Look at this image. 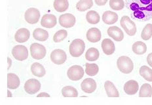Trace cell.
Returning <instances> with one entry per match:
<instances>
[{"mask_svg":"<svg viewBox=\"0 0 152 105\" xmlns=\"http://www.w3.org/2000/svg\"><path fill=\"white\" fill-rule=\"evenodd\" d=\"M31 56L34 59L41 60L45 57L47 50L45 46L38 43H34L30 46Z\"/></svg>","mask_w":152,"mask_h":105,"instance_id":"5b68a950","label":"cell"},{"mask_svg":"<svg viewBox=\"0 0 152 105\" xmlns=\"http://www.w3.org/2000/svg\"><path fill=\"white\" fill-rule=\"evenodd\" d=\"M68 36V32L65 30H61L57 32L54 35L53 41L55 43H58L65 40L66 37Z\"/></svg>","mask_w":152,"mask_h":105,"instance_id":"e575fe53","label":"cell"},{"mask_svg":"<svg viewBox=\"0 0 152 105\" xmlns=\"http://www.w3.org/2000/svg\"><path fill=\"white\" fill-rule=\"evenodd\" d=\"M152 96V87L150 84H144L142 85L139 92L140 97H150Z\"/></svg>","mask_w":152,"mask_h":105,"instance_id":"f546056e","label":"cell"},{"mask_svg":"<svg viewBox=\"0 0 152 105\" xmlns=\"http://www.w3.org/2000/svg\"><path fill=\"white\" fill-rule=\"evenodd\" d=\"M102 49L103 52L107 55H111L114 53L115 50V44L108 38L104 39L102 42Z\"/></svg>","mask_w":152,"mask_h":105,"instance_id":"ac0fdd59","label":"cell"},{"mask_svg":"<svg viewBox=\"0 0 152 105\" xmlns=\"http://www.w3.org/2000/svg\"><path fill=\"white\" fill-rule=\"evenodd\" d=\"M30 36V32L29 30L23 28L17 31L15 35V40L18 43H24L29 40Z\"/></svg>","mask_w":152,"mask_h":105,"instance_id":"5bb4252c","label":"cell"},{"mask_svg":"<svg viewBox=\"0 0 152 105\" xmlns=\"http://www.w3.org/2000/svg\"><path fill=\"white\" fill-rule=\"evenodd\" d=\"M125 3L134 20L145 22L152 18V0H126Z\"/></svg>","mask_w":152,"mask_h":105,"instance_id":"6da1fadb","label":"cell"},{"mask_svg":"<svg viewBox=\"0 0 152 105\" xmlns=\"http://www.w3.org/2000/svg\"><path fill=\"white\" fill-rule=\"evenodd\" d=\"M117 66L120 72L126 74L132 72L134 68L132 60L126 56H121L118 58L117 61Z\"/></svg>","mask_w":152,"mask_h":105,"instance_id":"7a4b0ae2","label":"cell"},{"mask_svg":"<svg viewBox=\"0 0 152 105\" xmlns=\"http://www.w3.org/2000/svg\"><path fill=\"white\" fill-rule=\"evenodd\" d=\"M141 37L144 40H149L152 37V24H147L142 32Z\"/></svg>","mask_w":152,"mask_h":105,"instance_id":"836d02e7","label":"cell"},{"mask_svg":"<svg viewBox=\"0 0 152 105\" xmlns=\"http://www.w3.org/2000/svg\"><path fill=\"white\" fill-rule=\"evenodd\" d=\"M147 62L151 67H152V53H150L147 57Z\"/></svg>","mask_w":152,"mask_h":105,"instance_id":"8d00e7d4","label":"cell"},{"mask_svg":"<svg viewBox=\"0 0 152 105\" xmlns=\"http://www.w3.org/2000/svg\"><path fill=\"white\" fill-rule=\"evenodd\" d=\"M50 58L54 64L60 65L64 64L66 62L67 60V55L64 51L57 49L53 51V52L50 53Z\"/></svg>","mask_w":152,"mask_h":105,"instance_id":"52a82bcc","label":"cell"},{"mask_svg":"<svg viewBox=\"0 0 152 105\" xmlns=\"http://www.w3.org/2000/svg\"><path fill=\"white\" fill-rule=\"evenodd\" d=\"M125 3L123 0H110V7L114 11H120L125 7Z\"/></svg>","mask_w":152,"mask_h":105,"instance_id":"d6a6232c","label":"cell"},{"mask_svg":"<svg viewBox=\"0 0 152 105\" xmlns=\"http://www.w3.org/2000/svg\"><path fill=\"white\" fill-rule=\"evenodd\" d=\"M120 24L125 31L126 34L129 35V36H133L137 33V26L128 16L125 15L122 17L121 21H120Z\"/></svg>","mask_w":152,"mask_h":105,"instance_id":"277c9868","label":"cell"},{"mask_svg":"<svg viewBox=\"0 0 152 105\" xmlns=\"http://www.w3.org/2000/svg\"><path fill=\"white\" fill-rule=\"evenodd\" d=\"M57 24V18L54 15L51 14H45L43 16L41 21V25L42 26L52 28L56 26Z\"/></svg>","mask_w":152,"mask_h":105,"instance_id":"4fadbf2b","label":"cell"},{"mask_svg":"<svg viewBox=\"0 0 152 105\" xmlns=\"http://www.w3.org/2000/svg\"><path fill=\"white\" fill-rule=\"evenodd\" d=\"M37 97H50V95L48 93H45V92H42V93H40L39 95H37Z\"/></svg>","mask_w":152,"mask_h":105,"instance_id":"74e56055","label":"cell"},{"mask_svg":"<svg viewBox=\"0 0 152 105\" xmlns=\"http://www.w3.org/2000/svg\"><path fill=\"white\" fill-rule=\"evenodd\" d=\"M81 90L86 93H92L96 89V83L92 78H86L82 82L81 84Z\"/></svg>","mask_w":152,"mask_h":105,"instance_id":"7c38bea8","label":"cell"},{"mask_svg":"<svg viewBox=\"0 0 152 105\" xmlns=\"http://www.w3.org/2000/svg\"><path fill=\"white\" fill-rule=\"evenodd\" d=\"M125 93L129 95H134L137 93L139 90L138 83L135 80H129L124 85Z\"/></svg>","mask_w":152,"mask_h":105,"instance_id":"e0dca14e","label":"cell"},{"mask_svg":"<svg viewBox=\"0 0 152 105\" xmlns=\"http://www.w3.org/2000/svg\"><path fill=\"white\" fill-rule=\"evenodd\" d=\"M53 7L57 12H64L69 7L68 0H55L53 3Z\"/></svg>","mask_w":152,"mask_h":105,"instance_id":"cb8c5ba5","label":"cell"},{"mask_svg":"<svg viewBox=\"0 0 152 105\" xmlns=\"http://www.w3.org/2000/svg\"><path fill=\"white\" fill-rule=\"evenodd\" d=\"M62 94L64 97H77L78 92L77 90L72 86H65L62 90Z\"/></svg>","mask_w":152,"mask_h":105,"instance_id":"f1b7e54d","label":"cell"},{"mask_svg":"<svg viewBox=\"0 0 152 105\" xmlns=\"http://www.w3.org/2000/svg\"><path fill=\"white\" fill-rule=\"evenodd\" d=\"M86 19L89 24H96L100 22V17L96 11H89L86 15Z\"/></svg>","mask_w":152,"mask_h":105,"instance_id":"83f0119b","label":"cell"},{"mask_svg":"<svg viewBox=\"0 0 152 105\" xmlns=\"http://www.w3.org/2000/svg\"><path fill=\"white\" fill-rule=\"evenodd\" d=\"M85 49V43L84 41L81 39H75L71 43L69 51L73 57H79L83 55Z\"/></svg>","mask_w":152,"mask_h":105,"instance_id":"3957f363","label":"cell"},{"mask_svg":"<svg viewBox=\"0 0 152 105\" xmlns=\"http://www.w3.org/2000/svg\"><path fill=\"white\" fill-rule=\"evenodd\" d=\"M40 18V12L36 8H29L25 12L24 18L28 23L34 24L38 23Z\"/></svg>","mask_w":152,"mask_h":105,"instance_id":"9c48e42d","label":"cell"},{"mask_svg":"<svg viewBox=\"0 0 152 105\" xmlns=\"http://www.w3.org/2000/svg\"><path fill=\"white\" fill-rule=\"evenodd\" d=\"M20 79L13 73L7 74V87L9 90H16L20 85Z\"/></svg>","mask_w":152,"mask_h":105,"instance_id":"ffe728a7","label":"cell"},{"mask_svg":"<svg viewBox=\"0 0 152 105\" xmlns=\"http://www.w3.org/2000/svg\"><path fill=\"white\" fill-rule=\"evenodd\" d=\"M101 37V32L97 28H91L87 32V39L91 43H96L99 41Z\"/></svg>","mask_w":152,"mask_h":105,"instance_id":"2e32d148","label":"cell"},{"mask_svg":"<svg viewBox=\"0 0 152 105\" xmlns=\"http://www.w3.org/2000/svg\"><path fill=\"white\" fill-rule=\"evenodd\" d=\"M102 21L106 24H113L118 21V15L115 12L105 11L102 15Z\"/></svg>","mask_w":152,"mask_h":105,"instance_id":"d6986e66","label":"cell"},{"mask_svg":"<svg viewBox=\"0 0 152 105\" xmlns=\"http://www.w3.org/2000/svg\"><path fill=\"white\" fill-rule=\"evenodd\" d=\"M108 0H94L95 4L99 6H103L106 4Z\"/></svg>","mask_w":152,"mask_h":105,"instance_id":"d590c367","label":"cell"},{"mask_svg":"<svg viewBox=\"0 0 152 105\" xmlns=\"http://www.w3.org/2000/svg\"><path fill=\"white\" fill-rule=\"evenodd\" d=\"M7 62H8V67H7V70H9L11 68V65H12V60L11 59L9 58V57H7Z\"/></svg>","mask_w":152,"mask_h":105,"instance_id":"f35d334b","label":"cell"},{"mask_svg":"<svg viewBox=\"0 0 152 105\" xmlns=\"http://www.w3.org/2000/svg\"><path fill=\"white\" fill-rule=\"evenodd\" d=\"M132 51L137 55H144L147 51V46L144 42H142L140 41H137L132 45Z\"/></svg>","mask_w":152,"mask_h":105,"instance_id":"d4e9b609","label":"cell"},{"mask_svg":"<svg viewBox=\"0 0 152 105\" xmlns=\"http://www.w3.org/2000/svg\"><path fill=\"white\" fill-rule=\"evenodd\" d=\"M93 5V0H80L76 4V9L79 11H85L91 9Z\"/></svg>","mask_w":152,"mask_h":105,"instance_id":"4316f807","label":"cell"},{"mask_svg":"<svg viewBox=\"0 0 152 105\" xmlns=\"http://www.w3.org/2000/svg\"><path fill=\"white\" fill-rule=\"evenodd\" d=\"M140 74L148 82H152V69L147 66H142L140 68Z\"/></svg>","mask_w":152,"mask_h":105,"instance_id":"1f68e13d","label":"cell"},{"mask_svg":"<svg viewBox=\"0 0 152 105\" xmlns=\"http://www.w3.org/2000/svg\"><path fill=\"white\" fill-rule=\"evenodd\" d=\"M41 89L40 82L36 79L31 78L28 79L24 84V90L30 95L36 94Z\"/></svg>","mask_w":152,"mask_h":105,"instance_id":"30bf717a","label":"cell"},{"mask_svg":"<svg viewBox=\"0 0 152 105\" xmlns=\"http://www.w3.org/2000/svg\"><path fill=\"white\" fill-rule=\"evenodd\" d=\"M67 76L72 81H79L84 76V70L81 66L74 65L68 70Z\"/></svg>","mask_w":152,"mask_h":105,"instance_id":"8992f818","label":"cell"},{"mask_svg":"<svg viewBox=\"0 0 152 105\" xmlns=\"http://www.w3.org/2000/svg\"><path fill=\"white\" fill-rule=\"evenodd\" d=\"M107 32L108 36L116 41H121L124 38L123 31L118 26H110Z\"/></svg>","mask_w":152,"mask_h":105,"instance_id":"9a60e30c","label":"cell"},{"mask_svg":"<svg viewBox=\"0 0 152 105\" xmlns=\"http://www.w3.org/2000/svg\"><path fill=\"white\" fill-rule=\"evenodd\" d=\"M11 53L14 58L19 61L26 60L28 57V51L27 47L24 46L18 45L15 46L12 49Z\"/></svg>","mask_w":152,"mask_h":105,"instance_id":"ba28073f","label":"cell"},{"mask_svg":"<svg viewBox=\"0 0 152 105\" xmlns=\"http://www.w3.org/2000/svg\"><path fill=\"white\" fill-rule=\"evenodd\" d=\"M58 22L61 26L66 28H69L74 26L76 22V19L75 16L72 14L66 13L60 16Z\"/></svg>","mask_w":152,"mask_h":105,"instance_id":"8fae6325","label":"cell"},{"mask_svg":"<svg viewBox=\"0 0 152 105\" xmlns=\"http://www.w3.org/2000/svg\"><path fill=\"white\" fill-rule=\"evenodd\" d=\"M99 67L96 64H95V63H93V64L86 63V65H85V73L88 76H94L99 73Z\"/></svg>","mask_w":152,"mask_h":105,"instance_id":"4dcf8cb0","label":"cell"},{"mask_svg":"<svg viewBox=\"0 0 152 105\" xmlns=\"http://www.w3.org/2000/svg\"><path fill=\"white\" fill-rule=\"evenodd\" d=\"M104 89L106 91L107 97H119V93L112 82L106 81L104 84Z\"/></svg>","mask_w":152,"mask_h":105,"instance_id":"44dd1931","label":"cell"},{"mask_svg":"<svg viewBox=\"0 0 152 105\" xmlns=\"http://www.w3.org/2000/svg\"><path fill=\"white\" fill-rule=\"evenodd\" d=\"M100 57L99 51L94 47L89 48L85 53V59L88 61H95L99 59Z\"/></svg>","mask_w":152,"mask_h":105,"instance_id":"484cf974","label":"cell"},{"mask_svg":"<svg viewBox=\"0 0 152 105\" xmlns=\"http://www.w3.org/2000/svg\"><path fill=\"white\" fill-rule=\"evenodd\" d=\"M31 72L34 76H37L38 78H42L46 74L44 66L38 62H34L31 65Z\"/></svg>","mask_w":152,"mask_h":105,"instance_id":"7402d4cb","label":"cell"},{"mask_svg":"<svg viewBox=\"0 0 152 105\" xmlns=\"http://www.w3.org/2000/svg\"><path fill=\"white\" fill-rule=\"evenodd\" d=\"M7 93H8V95H7V97H12V94H11V92H10V91L8 90Z\"/></svg>","mask_w":152,"mask_h":105,"instance_id":"ab89813d","label":"cell"},{"mask_svg":"<svg viewBox=\"0 0 152 105\" xmlns=\"http://www.w3.org/2000/svg\"><path fill=\"white\" fill-rule=\"evenodd\" d=\"M33 37L37 41H45L49 38V32L42 28H36L33 32Z\"/></svg>","mask_w":152,"mask_h":105,"instance_id":"603a6c76","label":"cell"}]
</instances>
